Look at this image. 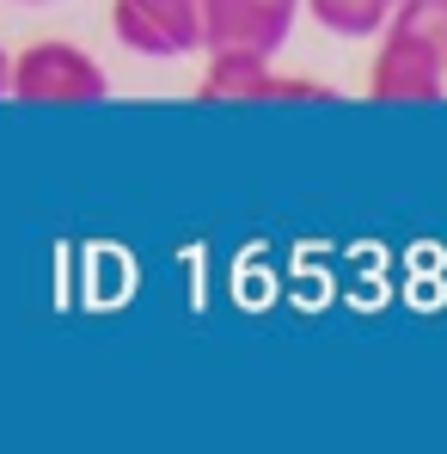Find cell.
Returning a JSON list of instances; mask_svg holds the SVG:
<instances>
[{
  "label": "cell",
  "instance_id": "obj_6",
  "mask_svg": "<svg viewBox=\"0 0 447 454\" xmlns=\"http://www.w3.org/2000/svg\"><path fill=\"white\" fill-rule=\"evenodd\" d=\"M300 6L312 12V25H325L343 43H374L398 12V0H300Z\"/></svg>",
  "mask_w": 447,
  "mask_h": 454
},
{
  "label": "cell",
  "instance_id": "obj_3",
  "mask_svg": "<svg viewBox=\"0 0 447 454\" xmlns=\"http://www.w3.org/2000/svg\"><path fill=\"white\" fill-rule=\"evenodd\" d=\"M203 80H197V98L203 105H251V98H270V105H289V98H337L331 86L319 80H289L276 74V56H258V50H203Z\"/></svg>",
  "mask_w": 447,
  "mask_h": 454
},
{
  "label": "cell",
  "instance_id": "obj_2",
  "mask_svg": "<svg viewBox=\"0 0 447 454\" xmlns=\"http://www.w3.org/2000/svg\"><path fill=\"white\" fill-rule=\"evenodd\" d=\"M6 98H19V105H104L111 74L68 37H37L12 56Z\"/></svg>",
  "mask_w": 447,
  "mask_h": 454
},
{
  "label": "cell",
  "instance_id": "obj_4",
  "mask_svg": "<svg viewBox=\"0 0 447 454\" xmlns=\"http://www.w3.org/2000/svg\"><path fill=\"white\" fill-rule=\"evenodd\" d=\"M111 31L123 50L148 62H178L203 50V6L197 0H111Z\"/></svg>",
  "mask_w": 447,
  "mask_h": 454
},
{
  "label": "cell",
  "instance_id": "obj_7",
  "mask_svg": "<svg viewBox=\"0 0 447 454\" xmlns=\"http://www.w3.org/2000/svg\"><path fill=\"white\" fill-rule=\"evenodd\" d=\"M6 74H12V56H6V43H0V98H6Z\"/></svg>",
  "mask_w": 447,
  "mask_h": 454
},
{
  "label": "cell",
  "instance_id": "obj_5",
  "mask_svg": "<svg viewBox=\"0 0 447 454\" xmlns=\"http://www.w3.org/2000/svg\"><path fill=\"white\" fill-rule=\"evenodd\" d=\"M197 6H203V50L276 56L300 19V0H197Z\"/></svg>",
  "mask_w": 447,
  "mask_h": 454
},
{
  "label": "cell",
  "instance_id": "obj_9",
  "mask_svg": "<svg viewBox=\"0 0 447 454\" xmlns=\"http://www.w3.org/2000/svg\"><path fill=\"white\" fill-rule=\"evenodd\" d=\"M442 80H447V43H442Z\"/></svg>",
  "mask_w": 447,
  "mask_h": 454
},
{
  "label": "cell",
  "instance_id": "obj_1",
  "mask_svg": "<svg viewBox=\"0 0 447 454\" xmlns=\"http://www.w3.org/2000/svg\"><path fill=\"white\" fill-rule=\"evenodd\" d=\"M368 98L374 105H442V43H447V0H398L392 25L374 37Z\"/></svg>",
  "mask_w": 447,
  "mask_h": 454
},
{
  "label": "cell",
  "instance_id": "obj_8",
  "mask_svg": "<svg viewBox=\"0 0 447 454\" xmlns=\"http://www.w3.org/2000/svg\"><path fill=\"white\" fill-rule=\"evenodd\" d=\"M12 6H56V0H12Z\"/></svg>",
  "mask_w": 447,
  "mask_h": 454
}]
</instances>
